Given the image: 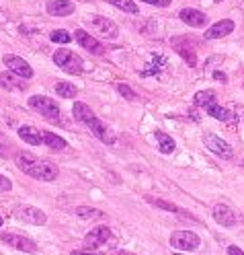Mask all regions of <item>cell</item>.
I'll return each mask as SVG.
<instances>
[{
	"mask_svg": "<svg viewBox=\"0 0 244 255\" xmlns=\"http://www.w3.org/2000/svg\"><path fill=\"white\" fill-rule=\"evenodd\" d=\"M117 255H136V253H129V251H119Z\"/></svg>",
	"mask_w": 244,
	"mask_h": 255,
	"instance_id": "8d00e7d4",
	"label": "cell"
},
{
	"mask_svg": "<svg viewBox=\"0 0 244 255\" xmlns=\"http://www.w3.org/2000/svg\"><path fill=\"white\" fill-rule=\"evenodd\" d=\"M90 25H92V29L96 31V33L107 37V39H117L119 37V27L107 17H92Z\"/></svg>",
	"mask_w": 244,
	"mask_h": 255,
	"instance_id": "8fae6325",
	"label": "cell"
},
{
	"mask_svg": "<svg viewBox=\"0 0 244 255\" xmlns=\"http://www.w3.org/2000/svg\"><path fill=\"white\" fill-rule=\"evenodd\" d=\"M37 161V156L35 154H31V152H17V154H14V163H17V167L21 169V171H25L27 167H31V165H33Z\"/></svg>",
	"mask_w": 244,
	"mask_h": 255,
	"instance_id": "d4e9b609",
	"label": "cell"
},
{
	"mask_svg": "<svg viewBox=\"0 0 244 255\" xmlns=\"http://www.w3.org/2000/svg\"><path fill=\"white\" fill-rule=\"evenodd\" d=\"M19 138L25 140L27 144H35V146H39L43 142L41 132L37 130V128H33V126H21L19 128Z\"/></svg>",
	"mask_w": 244,
	"mask_h": 255,
	"instance_id": "ffe728a7",
	"label": "cell"
},
{
	"mask_svg": "<svg viewBox=\"0 0 244 255\" xmlns=\"http://www.w3.org/2000/svg\"><path fill=\"white\" fill-rule=\"evenodd\" d=\"M23 173H27L29 177L39 179V181H54V179H58V167L54 163H50V161H39V158L31 167H27Z\"/></svg>",
	"mask_w": 244,
	"mask_h": 255,
	"instance_id": "277c9868",
	"label": "cell"
},
{
	"mask_svg": "<svg viewBox=\"0 0 244 255\" xmlns=\"http://www.w3.org/2000/svg\"><path fill=\"white\" fill-rule=\"evenodd\" d=\"M29 107L37 111V114L45 120L50 122H58L60 120V107L54 99L45 97V95H33V97H29Z\"/></svg>",
	"mask_w": 244,
	"mask_h": 255,
	"instance_id": "3957f363",
	"label": "cell"
},
{
	"mask_svg": "<svg viewBox=\"0 0 244 255\" xmlns=\"http://www.w3.org/2000/svg\"><path fill=\"white\" fill-rule=\"evenodd\" d=\"M86 128H88V130H90L96 138H99L101 142H105V144H115V134H113V130H111L107 124H103L96 116H94L90 122H86Z\"/></svg>",
	"mask_w": 244,
	"mask_h": 255,
	"instance_id": "7c38bea8",
	"label": "cell"
},
{
	"mask_svg": "<svg viewBox=\"0 0 244 255\" xmlns=\"http://www.w3.org/2000/svg\"><path fill=\"white\" fill-rule=\"evenodd\" d=\"M50 39H52L54 43H70V41H72V35L60 29V31H52V33H50Z\"/></svg>",
	"mask_w": 244,
	"mask_h": 255,
	"instance_id": "f1b7e54d",
	"label": "cell"
},
{
	"mask_svg": "<svg viewBox=\"0 0 244 255\" xmlns=\"http://www.w3.org/2000/svg\"><path fill=\"white\" fill-rule=\"evenodd\" d=\"M146 4H152V6H168L172 0H142Z\"/></svg>",
	"mask_w": 244,
	"mask_h": 255,
	"instance_id": "1f68e13d",
	"label": "cell"
},
{
	"mask_svg": "<svg viewBox=\"0 0 244 255\" xmlns=\"http://www.w3.org/2000/svg\"><path fill=\"white\" fill-rule=\"evenodd\" d=\"M107 2L113 4V6H117L123 12H129V14H138L140 12V8H138V4L134 2V0H107Z\"/></svg>",
	"mask_w": 244,
	"mask_h": 255,
	"instance_id": "4316f807",
	"label": "cell"
},
{
	"mask_svg": "<svg viewBox=\"0 0 244 255\" xmlns=\"http://www.w3.org/2000/svg\"><path fill=\"white\" fill-rule=\"evenodd\" d=\"M156 144H158V150L162 152V154H170V152H174V148H176V144H174V140H172V136H168L166 132H162V130H156Z\"/></svg>",
	"mask_w": 244,
	"mask_h": 255,
	"instance_id": "7402d4cb",
	"label": "cell"
},
{
	"mask_svg": "<svg viewBox=\"0 0 244 255\" xmlns=\"http://www.w3.org/2000/svg\"><path fill=\"white\" fill-rule=\"evenodd\" d=\"M72 116H74L76 122H80V124H84V126H86V122H90V120L94 118V111H92L86 103L76 101L74 107H72Z\"/></svg>",
	"mask_w": 244,
	"mask_h": 255,
	"instance_id": "44dd1931",
	"label": "cell"
},
{
	"mask_svg": "<svg viewBox=\"0 0 244 255\" xmlns=\"http://www.w3.org/2000/svg\"><path fill=\"white\" fill-rule=\"evenodd\" d=\"M242 167H244V161H242Z\"/></svg>",
	"mask_w": 244,
	"mask_h": 255,
	"instance_id": "60d3db41",
	"label": "cell"
},
{
	"mask_svg": "<svg viewBox=\"0 0 244 255\" xmlns=\"http://www.w3.org/2000/svg\"><path fill=\"white\" fill-rule=\"evenodd\" d=\"M117 91H119V93L123 95V97H125L127 101H136V93H134L132 89H129L127 85H123V83H119V85H117Z\"/></svg>",
	"mask_w": 244,
	"mask_h": 255,
	"instance_id": "f546056e",
	"label": "cell"
},
{
	"mask_svg": "<svg viewBox=\"0 0 244 255\" xmlns=\"http://www.w3.org/2000/svg\"><path fill=\"white\" fill-rule=\"evenodd\" d=\"M111 239V229L109 227H94L86 237H84V247L86 249H96L107 245V241Z\"/></svg>",
	"mask_w": 244,
	"mask_h": 255,
	"instance_id": "4fadbf2b",
	"label": "cell"
},
{
	"mask_svg": "<svg viewBox=\"0 0 244 255\" xmlns=\"http://www.w3.org/2000/svg\"><path fill=\"white\" fill-rule=\"evenodd\" d=\"M178 17H181V21L189 27H205L207 25V14L197 10V8H183L178 12Z\"/></svg>",
	"mask_w": 244,
	"mask_h": 255,
	"instance_id": "5bb4252c",
	"label": "cell"
},
{
	"mask_svg": "<svg viewBox=\"0 0 244 255\" xmlns=\"http://www.w3.org/2000/svg\"><path fill=\"white\" fill-rule=\"evenodd\" d=\"M74 39L78 41V45H82L86 52H90L94 56H103L105 54V45L101 41H96L90 33H86L84 29H76L74 31Z\"/></svg>",
	"mask_w": 244,
	"mask_h": 255,
	"instance_id": "30bf717a",
	"label": "cell"
},
{
	"mask_svg": "<svg viewBox=\"0 0 244 255\" xmlns=\"http://www.w3.org/2000/svg\"><path fill=\"white\" fill-rule=\"evenodd\" d=\"M0 87L6 89V91H25L27 81L8 70V72H0Z\"/></svg>",
	"mask_w": 244,
	"mask_h": 255,
	"instance_id": "ac0fdd59",
	"label": "cell"
},
{
	"mask_svg": "<svg viewBox=\"0 0 244 255\" xmlns=\"http://www.w3.org/2000/svg\"><path fill=\"white\" fill-rule=\"evenodd\" d=\"M41 136H43V144L50 146L52 150H64V148L68 146L66 140L60 138V136H56L54 132H41Z\"/></svg>",
	"mask_w": 244,
	"mask_h": 255,
	"instance_id": "603a6c76",
	"label": "cell"
},
{
	"mask_svg": "<svg viewBox=\"0 0 244 255\" xmlns=\"http://www.w3.org/2000/svg\"><path fill=\"white\" fill-rule=\"evenodd\" d=\"M2 62L6 64V68L12 72V74H17L21 78H33V68L29 66V62H25L21 56H14V54H6L2 58Z\"/></svg>",
	"mask_w": 244,
	"mask_h": 255,
	"instance_id": "ba28073f",
	"label": "cell"
},
{
	"mask_svg": "<svg viewBox=\"0 0 244 255\" xmlns=\"http://www.w3.org/2000/svg\"><path fill=\"white\" fill-rule=\"evenodd\" d=\"M172 255H181V253H172Z\"/></svg>",
	"mask_w": 244,
	"mask_h": 255,
	"instance_id": "ab89813d",
	"label": "cell"
},
{
	"mask_svg": "<svg viewBox=\"0 0 244 255\" xmlns=\"http://www.w3.org/2000/svg\"><path fill=\"white\" fill-rule=\"evenodd\" d=\"M228 255H244V251L240 247H236V245H230L228 247Z\"/></svg>",
	"mask_w": 244,
	"mask_h": 255,
	"instance_id": "836d02e7",
	"label": "cell"
},
{
	"mask_svg": "<svg viewBox=\"0 0 244 255\" xmlns=\"http://www.w3.org/2000/svg\"><path fill=\"white\" fill-rule=\"evenodd\" d=\"M214 78H216V81H220V83H226L228 81L224 72H214Z\"/></svg>",
	"mask_w": 244,
	"mask_h": 255,
	"instance_id": "d590c367",
	"label": "cell"
},
{
	"mask_svg": "<svg viewBox=\"0 0 244 255\" xmlns=\"http://www.w3.org/2000/svg\"><path fill=\"white\" fill-rule=\"evenodd\" d=\"M14 216H17L19 220H23V222L37 225V227H41V225H45V222H47L45 212L35 208V206H19V208L14 210Z\"/></svg>",
	"mask_w": 244,
	"mask_h": 255,
	"instance_id": "9c48e42d",
	"label": "cell"
},
{
	"mask_svg": "<svg viewBox=\"0 0 244 255\" xmlns=\"http://www.w3.org/2000/svg\"><path fill=\"white\" fill-rule=\"evenodd\" d=\"M74 212H76V216L86 218V220H92V218H105V212L96 210V208H90V206H78Z\"/></svg>",
	"mask_w": 244,
	"mask_h": 255,
	"instance_id": "484cf974",
	"label": "cell"
},
{
	"mask_svg": "<svg viewBox=\"0 0 244 255\" xmlns=\"http://www.w3.org/2000/svg\"><path fill=\"white\" fill-rule=\"evenodd\" d=\"M170 245L181 251H195V249H199L201 239L193 231H176L170 235Z\"/></svg>",
	"mask_w": 244,
	"mask_h": 255,
	"instance_id": "5b68a950",
	"label": "cell"
},
{
	"mask_svg": "<svg viewBox=\"0 0 244 255\" xmlns=\"http://www.w3.org/2000/svg\"><path fill=\"white\" fill-rule=\"evenodd\" d=\"M234 21L230 19H224V21H218L214 23L207 31H205V39H220V37H226V35H230L232 31H234Z\"/></svg>",
	"mask_w": 244,
	"mask_h": 255,
	"instance_id": "9a60e30c",
	"label": "cell"
},
{
	"mask_svg": "<svg viewBox=\"0 0 244 255\" xmlns=\"http://www.w3.org/2000/svg\"><path fill=\"white\" fill-rule=\"evenodd\" d=\"M72 255H101V253H94V251H86V249H82V251H72Z\"/></svg>",
	"mask_w": 244,
	"mask_h": 255,
	"instance_id": "e575fe53",
	"label": "cell"
},
{
	"mask_svg": "<svg viewBox=\"0 0 244 255\" xmlns=\"http://www.w3.org/2000/svg\"><path fill=\"white\" fill-rule=\"evenodd\" d=\"M203 144L211 150V152H216L218 156H222V158H234V148L228 144L226 140H222L220 136H216V134H205L203 136Z\"/></svg>",
	"mask_w": 244,
	"mask_h": 255,
	"instance_id": "52a82bcc",
	"label": "cell"
},
{
	"mask_svg": "<svg viewBox=\"0 0 244 255\" xmlns=\"http://www.w3.org/2000/svg\"><path fill=\"white\" fill-rule=\"evenodd\" d=\"M146 202H150L152 206H156V208H162V210H166V212H181V208H176L174 204H168L164 200H154V198H146Z\"/></svg>",
	"mask_w": 244,
	"mask_h": 255,
	"instance_id": "83f0119b",
	"label": "cell"
},
{
	"mask_svg": "<svg viewBox=\"0 0 244 255\" xmlns=\"http://www.w3.org/2000/svg\"><path fill=\"white\" fill-rule=\"evenodd\" d=\"M74 2L70 0H50V2L45 4V10L52 14V17H68V14L74 12Z\"/></svg>",
	"mask_w": 244,
	"mask_h": 255,
	"instance_id": "e0dca14e",
	"label": "cell"
},
{
	"mask_svg": "<svg viewBox=\"0 0 244 255\" xmlns=\"http://www.w3.org/2000/svg\"><path fill=\"white\" fill-rule=\"evenodd\" d=\"M0 227H2V216H0Z\"/></svg>",
	"mask_w": 244,
	"mask_h": 255,
	"instance_id": "74e56055",
	"label": "cell"
},
{
	"mask_svg": "<svg viewBox=\"0 0 244 255\" xmlns=\"http://www.w3.org/2000/svg\"><path fill=\"white\" fill-rule=\"evenodd\" d=\"M214 2H224V0H214Z\"/></svg>",
	"mask_w": 244,
	"mask_h": 255,
	"instance_id": "f35d334b",
	"label": "cell"
},
{
	"mask_svg": "<svg viewBox=\"0 0 244 255\" xmlns=\"http://www.w3.org/2000/svg\"><path fill=\"white\" fill-rule=\"evenodd\" d=\"M54 62H56L58 68H62L68 74H82V58H80L78 54H74L72 50H68V47H60V50H56Z\"/></svg>",
	"mask_w": 244,
	"mask_h": 255,
	"instance_id": "7a4b0ae2",
	"label": "cell"
},
{
	"mask_svg": "<svg viewBox=\"0 0 244 255\" xmlns=\"http://www.w3.org/2000/svg\"><path fill=\"white\" fill-rule=\"evenodd\" d=\"M195 105L203 107L211 118H216V120H220V122H224V124H228V126H236V124L240 122L238 114H234V111L218 105L216 93H214V91H199L197 95H195Z\"/></svg>",
	"mask_w": 244,
	"mask_h": 255,
	"instance_id": "6da1fadb",
	"label": "cell"
},
{
	"mask_svg": "<svg viewBox=\"0 0 244 255\" xmlns=\"http://www.w3.org/2000/svg\"><path fill=\"white\" fill-rule=\"evenodd\" d=\"M0 241L14 247V249H19V251H25V253H35L37 251V243L33 241V239L17 235V233H0Z\"/></svg>",
	"mask_w": 244,
	"mask_h": 255,
	"instance_id": "8992f818",
	"label": "cell"
},
{
	"mask_svg": "<svg viewBox=\"0 0 244 255\" xmlns=\"http://www.w3.org/2000/svg\"><path fill=\"white\" fill-rule=\"evenodd\" d=\"M214 220L218 222V225L226 227V229H232L236 225V214L232 208H228L226 204H218L214 208Z\"/></svg>",
	"mask_w": 244,
	"mask_h": 255,
	"instance_id": "2e32d148",
	"label": "cell"
},
{
	"mask_svg": "<svg viewBox=\"0 0 244 255\" xmlns=\"http://www.w3.org/2000/svg\"><path fill=\"white\" fill-rule=\"evenodd\" d=\"M10 144V142L4 138V136H0V154H6V146Z\"/></svg>",
	"mask_w": 244,
	"mask_h": 255,
	"instance_id": "d6a6232c",
	"label": "cell"
},
{
	"mask_svg": "<svg viewBox=\"0 0 244 255\" xmlns=\"http://www.w3.org/2000/svg\"><path fill=\"white\" fill-rule=\"evenodd\" d=\"M166 56H162V54H156V56H152V62L146 66L142 72H140V76H144V78H148V76H158L162 70H164V66H166Z\"/></svg>",
	"mask_w": 244,
	"mask_h": 255,
	"instance_id": "d6986e66",
	"label": "cell"
},
{
	"mask_svg": "<svg viewBox=\"0 0 244 255\" xmlns=\"http://www.w3.org/2000/svg\"><path fill=\"white\" fill-rule=\"evenodd\" d=\"M56 93L60 95V97H64V99H74L76 95H78V89L72 85V83H58L56 85Z\"/></svg>",
	"mask_w": 244,
	"mask_h": 255,
	"instance_id": "cb8c5ba5",
	"label": "cell"
},
{
	"mask_svg": "<svg viewBox=\"0 0 244 255\" xmlns=\"http://www.w3.org/2000/svg\"><path fill=\"white\" fill-rule=\"evenodd\" d=\"M12 189V181L4 175H0V191H10Z\"/></svg>",
	"mask_w": 244,
	"mask_h": 255,
	"instance_id": "4dcf8cb0",
	"label": "cell"
}]
</instances>
